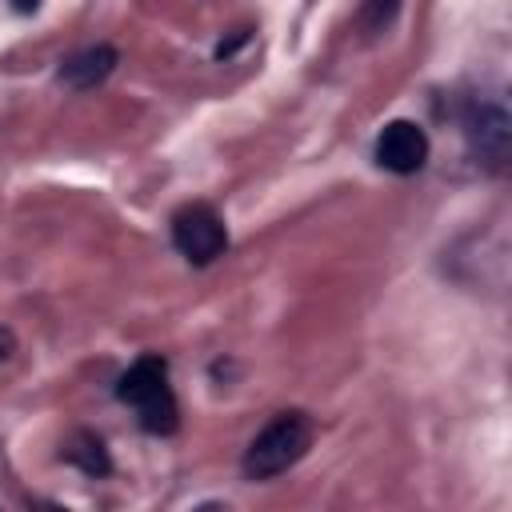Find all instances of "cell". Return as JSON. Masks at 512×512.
Here are the masks:
<instances>
[{"label": "cell", "instance_id": "6da1fadb", "mask_svg": "<svg viewBox=\"0 0 512 512\" xmlns=\"http://www.w3.org/2000/svg\"><path fill=\"white\" fill-rule=\"evenodd\" d=\"M116 400L128 404L136 412L140 428L152 436H172L180 424V408H176V396L168 384V360L156 352L128 364V372L116 380Z\"/></svg>", "mask_w": 512, "mask_h": 512}, {"label": "cell", "instance_id": "7a4b0ae2", "mask_svg": "<svg viewBox=\"0 0 512 512\" xmlns=\"http://www.w3.org/2000/svg\"><path fill=\"white\" fill-rule=\"evenodd\" d=\"M308 444H312V420L304 412H280L252 436L240 468L248 480H272L288 472L308 452Z\"/></svg>", "mask_w": 512, "mask_h": 512}, {"label": "cell", "instance_id": "3957f363", "mask_svg": "<svg viewBox=\"0 0 512 512\" xmlns=\"http://www.w3.org/2000/svg\"><path fill=\"white\" fill-rule=\"evenodd\" d=\"M464 124V140L468 152L476 156V164H484L488 172H504L508 168V152H512V120L508 108L500 100L488 96H472L460 112Z\"/></svg>", "mask_w": 512, "mask_h": 512}, {"label": "cell", "instance_id": "277c9868", "mask_svg": "<svg viewBox=\"0 0 512 512\" xmlns=\"http://www.w3.org/2000/svg\"><path fill=\"white\" fill-rule=\"evenodd\" d=\"M172 244H176V252H180L188 264L204 268V264H212L216 256H224V248H228V228H224V220L216 216L212 204H184V208L172 216Z\"/></svg>", "mask_w": 512, "mask_h": 512}, {"label": "cell", "instance_id": "5b68a950", "mask_svg": "<svg viewBox=\"0 0 512 512\" xmlns=\"http://www.w3.org/2000/svg\"><path fill=\"white\" fill-rule=\"evenodd\" d=\"M376 164L396 172V176H412L428 164V136L420 124L412 120H388L376 136Z\"/></svg>", "mask_w": 512, "mask_h": 512}, {"label": "cell", "instance_id": "8992f818", "mask_svg": "<svg viewBox=\"0 0 512 512\" xmlns=\"http://www.w3.org/2000/svg\"><path fill=\"white\" fill-rule=\"evenodd\" d=\"M120 64L116 48L112 44H92V48H80L76 56L60 60V84H68L72 92H88L96 84H104L112 76V68Z\"/></svg>", "mask_w": 512, "mask_h": 512}, {"label": "cell", "instance_id": "52a82bcc", "mask_svg": "<svg viewBox=\"0 0 512 512\" xmlns=\"http://www.w3.org/2000/svg\"><path fill=\"white\" fill-rule=\"evenodd\" d=\"M64 460L76 464L84 476H108L112 472V460H108V448L96 432H76L68 444H64Z\"/></svg>", "mask_w": 512, "mask_h": 512}, {"label": "cell", "instance_id": "ba28073f", "mask_svg": "<svg viewBox=\"0 0 512 512\" xmlns=\"http://www.w3.org/2000/svg\"><path fill=\"white\" fill-rule=\"evenodd\" d=\"M400 4H404V0H364V8H360V28H364L368 36L388 32L392 20H396V12H400Z\"/></svg>", "mask_w": 512, "mask_h": 512}, {"label": "cell", "instance_id": "9c48e42d", "mask_svg": "<svg viewBox=\"0 0 512 512\" xmlns=\"http://www.w3.org/2000/svg\"><path fill=\"white\" fill-rule=\"evenodd\" d=\"M244 40H248V32H236V36H232L228 44H220V48H216V56H232V52H236V48H240Z\"/></svg>", "mask_w": 512, "mask_h": 512}, {"label": "cell", "instance_id": "30bf717a", "mask_svg": "<svg viewBox=\"0 0 512 512\" xmlns=\"http://www.w3.org/2000/svg\"><path fill=\"white\" fill-rule=\"evenodd\" d=\"M12 348H16L12 332H8V328H0V360H8V356H12Z\"/></svg>", "mask_w": 512, "mask_h": 512}, {"label": "cell", "instance_id": "8fae6325", "mask_svg": "<svg viewBox=\"0 0 512 512\" xmlns=\"http://www.w3.org/2000/svg\"><path fill=\"white\" fill-rule=\"evenodd\" d=\"M12 8L28 16V12H36V8H40V0H12Z\"/></svg>", "mask_w": 512, "mask_h": 512}]
</instances>
